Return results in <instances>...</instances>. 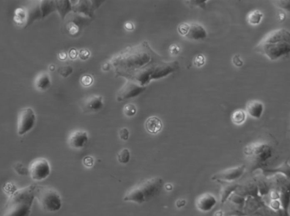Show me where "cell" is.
Instances as JSON below:
<instances>
[{"label": "cell", "instance_id": "cell-4", "mask_svg": "<svg viewBox=\"0 0 290 216\" xmlns=\"http://www.w3.org/2000/svg\"><path fill=\"white\" fill-rule=\"evenodd\" d=\"M244 153L252 163L253 170L266 168L274 155L272 145L264 142L251 143L244 149Z\"/></svg>", "mask_w": 290, "mask_h": 216}, {"label": "cell", "instance_id": "cell-35", "mask_svg": "<svg viewBox=\"0 0 290 216\" xmlns=\"http://www.w3.org/2000/svg\"><path fill=\"white\" fill-rule=\"evenodd\" d=\"M180 51V46L178 44H172L170 47V53L173 56L178 55Z\"/></svg>", "mask_w": 290, "mask_h": 216}, {"label": "cell", "instance_id": "cell-12", "mask_svg": "<svg viewBox=\"0 0 290 216\" xmlns=\"http://www.w3.org/2000/svg\"><path fill=\"white\" fill-rule=\"evenodd\" d=\"M89 141V135L87 131L77 130L70 135L68 139L69 146L74 149H81L85 147Z\"/></svg>", "mask_w": 290, "mask_h": 216}, {"label": "cell", "instance_id": "cell-15", "mask_svg": "<svg viewBox=\"0 0 290 216\" xmlns=\"http://www.w3.org/2000/svg\"><path fill=\"white\" fill-rule=\"evenodd\" d=\"M264 108V105L262 101L251 100L246 105V112L252 118L259 120L263 116Z\"/></svg>", "mask_w": 290, "mask_h": 216}, {"label": "cell", "instance_id": "cell-22", "mask_svg": "<svg viewBox=\"0 0 290 216\" xmlns=\"http://www.w3.org/2000/svg\"><path fill=\"white\" fill-rule=\"evenodd\" d=\"M206 32L204 29L199 25L193 24L190 27L187 37L191 39H199L200 38L206 37Z\"/></svg>", "mask_w": 290, "mask_h": 216}, {"label": "cell", "instance_id": "cell-5", "mask_svg": "<svg viewBox=\"0 0 290 216\" xmlns=\"http://www.w3.org/2000/svg\"><path fill=\"white\" fill-rule=\"evenodd\" d=\"M35 198L41 209L48 213H56L61 209L60 195L49 186L36 185Z\"/></svg>", "mask_w": 290, "mask_h": 216}, {"label": "cell", "instance_id": "cell-2", "mask_svg": "<svg viewBox=\"0 0 290 216\" xmlns=\"http://www.w3.org/2000/svg\"><path fill=\"white\" fill-rule=\"evenodd\" d=\"M36 184L15 191L8 198L0 216H30L35 199Z\"/></svg>", "mask_w": 290, "mask_h": 216}, {"label": "cell", "instance_id": "cell-33", "mask_svg": "<svg viewBox=\"0 0 290 216\" xmlns=\"http://www.w3.org/2000/svg\"><path fill=\"white\" fill-rule=\"evenodd\" d=\"M190 27L186 23H182L180 25L178 28L179 32L181 35H187L190 30Z\"/></svg>", "mask_w": 290, "mask_h": 216}, {"label": "cell", "instance_id": "cell-31", "mask_svg": "<svg viewBox=\"0 0 290 216\" xmlns=\"http://www.w3.org/2000/svg\"><path fill=\"white\" fill-rule=\"evenodd\" d=\"M120 138L123 141H127L129 138V131L127 128H122L119 131Z\"/></svg>", "mask_w": 290, "mask_h": 216}, {"label": "cell", "instance_id": "cell-13", "mask_svg": "<svg viewBox=\"0 0 290 216\" xmlns=\"http://www.w3.org/2000/svg\"><path fill=\"white\" fill-rule=\"evenodd\" d=\"M217 199L214 195L210 193L202 194L197 198L196 202L197 209L203 213H208L211 211L217 205Z\"/></svg>", "mask_w": 290, "mask_h": 216}, {"label": "cell", "instance_id": "cell-38", "mask_svg": "<svg viewBox=\"0 0 290 216\" xmlns=\"http://www.w3.org/2000/svg\"><path fill=\"white\" fill-rule=\"evenodd\" d=\"M69 57L71 60H74L78 56L77 50L74 48L70 49L68 53Z\"/></svg>", "mask_w": 290, "mask_h": 216}, {"label": "cell", "instance_id": "cell-30", "mask_svg": "<svg viewBox=\"0 0 290 216\" xmlns=\"http://www.w3.org/2000/svg\"><path fill=\"white\" fill-rule=\"evenodd\" d=\"M93 78L90 75H85L82 76L81 79V83L83 86L89 87L93 83Z\"/></svg>", "mask_w": 290, "mask_h": 216}, {"label": "cell", "instance_id": "cell-6", "mask_svg": "<svg viewBox=\"0 0 290 216\" xmlns=\"http://www.w3.org/2000/svg\"><path fill=\"white\" fill-rule=\"evenodd\" d=\"M36 117L34 111L31 108L20 110L17 118V134L19 136L26 134L34 127Z\"/></svg>", "mask_w": 290, "mask_h": 216}, {"label": "cell", "instance_id": "cell-19", "mask_svg": "<svg viewBox=\"0 0 290 216\" xmlns=\"http://www.w3.org/2000/svg\"><path fill=\"white\" fill-rule=\"evenodd\" d=\"M162 121L157 117H151L146 120L145 128L148 132L151 134H156L162 129Z\"/></svg>", "mask_w": 290, "mask_h": 216}, {"label": "cell", "instance_id": "cell-39", "mask_svg": "<svg viewBox=\"0 0 290 216\" xmlns=\"http://www.w3.org/2000/svg\"><path fill=\"white\" fill-rule=\"evenodd\" d=\"M67 57H68V55L65 52H60L58 56V59L61 61L65 60Z\"/></svg>", "mask_w": 290, "mask_h": 216}, {"label": "cell", "instance_id": "cell-26", "mask_svg": "<svg viewBox=\"0 0 290 216\" xmlns=\"http://www.w3.org/2000/svg\"><path fill=\"white\" fill-rule=\"evenodd\" d=\"M272 2L279 9L290 14V0H277Z\"/></svg>", "mask_w": 290, "mask_h": 216}, {"label": "cell", "instance_id": "cell-9", "mask_svg": "<svg viewBox=\"0 0 290 216\" xmlns=\"http://www.w3.org/2000/svg\"><path fill=\"white\" fill-rule=\"evenodd\" d=\"M89 18L87 16L73 12L72 15L69 16L68 20L66 23L65 26L66 31L70 36H77Z\"/></svg>", "mask_w": 290, "mask_h": 216}, {"label": "cell", "instance_id": "cell-43", "mask_svg": "<svg viewBox=\"0 0 290 216\" xmlns=\"http://www.w3.org/2000/svg\"><path fill=\"white\" fill-rule=\"evenodd\" d=\"M49 69L50 71H53L54 70H55V66L54 65H50L49 66Z\"/></svg>", "mask_w": 290, "mask_h": 216}, {"label": "cell", "instance_id": "cell-18", "mask_svg": "<svg viewBox=\"0 0 290 216\" xmlns=\"http://www.w3.org/2000/svg\"><path fill=\"white\" fill-rule=\"evenodd\" d=\"M57 11L62 20H64L70 12H73V4L69 0H55Z\"/></svg>", "mask_w": 290, "mask_h": 216}, {"label": "cell", "instance_id": "cell-29", "mask_svg": "<svg viewBox=\"0 0 290 216\" xmlns=\"http://www.w3.org/2000/svg\"><path fill=\"white\" fill-rule=\"evenodd\" d=\"M124 113L127 117H132L134 116L137 113L136 106L133 104L125 105L124 108Z\"/></svg>", "mask_w": 290, "mask_h": 216}, {"label": "cell", "instance_id": "cell-20", "mask_svg": "<svg viewBox=\"0 0 290 216\" xmlns=\"http://www.w3.org/2000/svg\"><path fill=\"white\" fill-rule=\"evenodd\" d=\"M13 19L16 24L20 26H23L24 28L27 20L26 9L22 7L16 8L14 11Z\"/></svg>", "mask_w": 290, "mask_h": 216}, {"label": "cell", "instance_id": "cell-24", "mask_svg": "<svg viewBox=\"0 0 290 216\" xmlns=\"http://www.w3.org/2000/svg\"><path fill=\"white\" fill-rule=\"evenodd\" d=\"M263 16V12L259 10L252 11L247 16L248 22L253 26H256L262 22Z\"/></svg>", "mask_w": 290, "mask_h": 216}, {"label": "cell", "instance_id": "cell-42", "mask_svg": "<svg viewBox=\"0 0 290 216\" xmlns=\"http://www.w3.org/2000/svg\"><path fill=\"white\" fill-rule=\"evenodd\" d=\"M102 69L104 71H108L110 69V65L108 63H104Z\"/></svg>", "mask_w": 290, "mask_h": 216}, {"label": "cell", "instance_id": "cell-36", "mask_svg": "<svg viewBox=\"0 0 290 216\" xmlns=\"http://www.w3.org/2000/svg\"><path fill=\"white\" fill-rule=\"evenodd\" d=\"M233 62L237 67H241L243 65V62L239 54L235 55L233 57Z\"/></svg>", "mask_w": 290, "mask_h": 216}, {"label": "cell", "instance_id": "cell-28", "mask_svg": "<svg viewBox=\"0 0 290 216\" xmlns=\"http://www.w3.org/2000/svg\"><path fill=\"white\" fill-rule=\"evenodd\" d=\"M58 73L62 77L66 78L72 74L73 71V67L70 65L61 66L57 70Z\"/></svg>", "mask_w": 290, "mask_h": 216}, {"label": "cell", "instance_id": "cell-21", "mask_svg": "<svg viewBox=\"0 0 290 216\" xmlns=\"http://www.w3.org/2000/svg\"><path fill=\"white\" fill-rule=\"evenodd\" d=\"M50 78L47 73L40 74L35 80V86L40 90H47L50 86Z\"/></svg>", "mask_w": 290, "mask_h": 216}, {"label": "cell", "instance_id": "cell-11", "mask_svg": "<svg viewBox=\"0 0 290 216\" xmlns=\"http://www.w3.org/2000/svg\"><path fill=\"white\" fill-rule=\"evenodd\" d=\"M102 96L92 95L87 97L81 104L82 111L85 113L97 112L103 107Z\"/></svg>", "mask_w": 290, "mask_h": 216}, {"label": "cell", "instance_id": "cell-27", "mask_svg": "<svg viewBox=\"0 0 290 216\" xmlns=\"http://www.w3.org/2000/svg\"><path fill=\"white\" fill-rule=\"evenodd\" d=\"M130 159V153L128 148H124L117 155V160L122 164H127Z\"/></svg>", "mask_w": 290, "mask_h": 216}, {"label": "cell", "instance_id": "cell-14", "mask_svg": "<svg viewBox=\"0 0 290 216\" xmlns=\"http://www.w3.org/2000/svg\"><path fill=\"white\" fill-rule=\"evenodd\" d=\"M27 20L26 26L27 28L30 26L35 21L44 18L43 11H42L40 1H35L26 9Z\"/></svg>", "mask_w": 290, "mask_h": 216}, {"label": "cell", "instance_id": "cell-41", "mask_svg": "<svg viewBox=\"0 0 290 216\" xmlns=\"http://www.w3.org/2000/svg\"><path fill=\"white\" fill-rule=\"evenodd\" d=\"M186 205V201L184 200H179L177 203H176V206L178 208L182 207Z\"/></svg>", "mask_w": 290, "mask_h": 216}, {"label": "cell", "instance_id": "cell-37", "mask_svg": "<svg viewBox=\"0 0 290 216\" xmlns=\"http://www.w3.org/2000/svg\"><path fill=\"white\" fill-rule=\"evenodd\" d=\"M83 164L87 167H91L94 164V160L91 157L87 156L83 160Z\"/></svg>", "mask_w": 290, "mask_h": 216}, {"label": "cell", "instance_id": "cell-23", "mask_svg": "<svg viewBox=\"0 0 290 216\" xmlns=\"http://www.w3.org/2000/svg\"><path fill=\"white\" fill-rule=\"evenodd\" d=\"M226 183L224 188H222L221 192V202L225 203L228 199L230 195L232 193L238 188V185L234 183Z\"/></svg>", "mask_w": 290, "mask_h": 216}, {"label": "cell", "instance_id": "cell-17", "mask_svg": "<svg viewBox=\"0 0 290 216\" xmlns=\"http://www.w3.org/2000/svg\"><path fill=\"white\" fill-rule=\"evenodd\" d=\"M267 176H274L280 175L287 178L290 181V165L288 162H285L281 167L277 168H266L263 170Z\"/></svg>", "mask_w": 290, "mask_h": 216}, {"label": "cell", "instance_id": "cell-8", "mask_svg": "<svg viewBox=\"0 0 290 216\" xmlns=\"http://www.w3.org/2000/svg\"><path fill=\"white\" fill-rule=\"evenodd\" d=\"M246 168V165H241L238 167L225 169L213 175L212 180L227 183H234V182L241 179L245 173Z\"/></svg>", "mask_w": 290, "mask_h": 216}, {"label": "cell", "instance_id": "cell-44", "mask_svg": "<svg viewBox=\"0 0 290 216\" xmlns=\"http://www.w3.org/2000/svg\"><path fill=\"white\" fill-rule=\"evenodd\" d=\"M285 14H284V12H282L281 14H280V16H279V18L281 19V20H283V19H285Z\"/></svg>", "mask_w": 290, "mask_h": 216}, {"label": "cell", "instance_id": "cell-32", "mask_svg": "<svg viewBox=\"0 0 290 216\" xmlns=\"http://www.w3.org/2000/svg\"><path fill=\"white\" fill-rule=\"evenodd\" d=\"M79 57L82 60H86L90 56V52L89 50L87 49H82L79 50L78 52Z\"/></svg>", "mask_w": 290, "mask_h": 216}, {"label": "cell", "instance_id": "cell-7", "mask_svg": "<svg viewBox=\"0 0 290 216\" xmlns=\"http://www.w3.org/2000/svg\"><path fill=\"white\" fill-rule=\"evenodd\" d=\"M28 173L33 181H41L47 179L50 174L48 161L43 158L33 160L29 165Z\"/></svg>", "mask_w": 290, "mask_h": 216}, {"label": "cell", "instance_id": "cell-25", "mask_svg": "<svg viewBox=\"0 0 290 216\" xmlns=\"http://www.w3.org/2000/svg\"><path fill=\"white\" fill-rule=\"evenodd\" d=\"M247 114L246 111L242 109L235 111L231 116V120L234 124L241 125L246 120Z\"/></svg>", "mask_w": 290, "mask_h": 216}, {"label": "cell", "instance_id": "cell-34", "mask_svg": "<svg viewBox=\"0 0 290 216\" xmlns=\"http://www.w3.org/2000/svg\"><path fill=\"white\" fill-rule=\"evenodd\" d=\"M194 64L197 67H201L203 66L205 63V57L203 55L199 54L195 57L194 61Z\"/></svg>", "mask_w": 290, "mask_h": 216}, {"label": "cell", "instance_id": "cell-16", "mask_svg": "<svg viewBox=\"0 0 290 216\" xmlns=\"http://www.w3.org/2000/svg\"><path fill=\"white\" fill-rule=\"evenodd\" d=\"M139 89L132 83L128 82L121 89L117 95V101H121L135 96Z\"/></svg>", "mask_w": 290, "mask_h": 216}, {"label": "cell", "instance_id": "cell-40", "mask_svg": "<svg viewBox=\"0 0 290 216\" xmlns=\"http://www.w3.org/2000/svg\"><path fill=\"white\" fill-rule=\"evenodd\" d=\"M125 27L128 30L131 31L134 29L133 24L132 23L128 22L125 24Z\"/></svg>", "mask_w": 290, "mask_h": 216}, {"label": "cell", "instance_id": "cell-3", "mask_svg": "<svg viewBox=\"0 0 290 216\" xmlns=\"http://www.w3.org/2000/svg\"><path fill=\"white\" fill-rule=\"evenodd\" d=\"M163 186V181L161 178H153L144 181L134 186L125 194L123 200L143 204L152 200L160 194Z\"/></svg>", "mask_w": 290, "mask_h": 216}, {"label": "cell", "instance_id": "cell-10", "mask_svg": "<svg viewBox=\"0 0 290 216\" xmlns=\"http://www.w3.org/2000/svg\"><path fill=\"white\" fill-rule=\"evenodd\" d=\"M104 1H77L73 4V12L92 18L94 11L104 2Z\"/></svg>", "mask_w": 290, "mask_h": 216}, {"label": "cell", "instance_id": "cell-1", "mask_svg": "<svg viewBox=\"0 0 290 216\" xmlns=\"http://www.w3.org/2000/svg\"><path fill=\"white\" fill-rule=\"evenodd\" d=\"M255 50L272 61L288 56L290 54V32L281 28L269 32L256 46Z\"/></svg>", "mask_w": 290, "mask_h": 216}]
</instances>
